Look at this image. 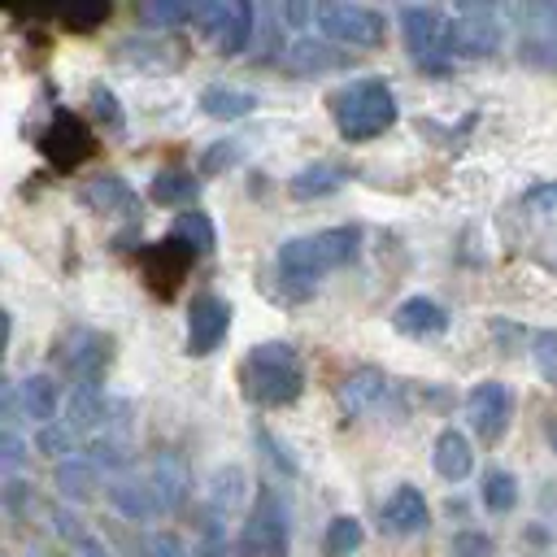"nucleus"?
I'll use <instances>...</instances> for the list:
<instances>
[{"mask_svg": "<svg viewBox=\"0 0 557 557\" xmlns=\"http://www.w3.org/2000/svg\"><path fill=\"white\" fill-rule=\"evenodd\" d=\"M357 244H361V231L357 226H326V231H313V235H300V239L278 244V257H274L278 296L283 300L309 296L322 274L344 270L357 257Z\"/></svg>", "mask_w": 557, "mask_h": 557, "instance_id": "obj_1", "label": "nucleus"}, {"mask_svg": "<svg viewBox=\"0 0 557 557\" xmlns=\"http://www.w3.org/2000/svg\"><path fill=\"white\" fill-rule=\"evenodd\" d=\"M305 392V366L287 339L252 344L239 361V396L257 409L292 405Z\"/></svg>", "mask_w": 557, "mask_h": 557, "instance_id": "obj_2", "label": "nucleus"}, {"mask_svg": "<svg viewBox=\"0 0 557 557\" xmlns=\"http://www.w3.org/2000/svg\"><path fill=\"white\" fill-rule=\"evenodd\" d=\"M326 104H331V117H335V126H339V135L348 144L379 139L396 122V96H392V87L379 74L348 78L344 87L331 91Z\"/></svg>", "mask_w": 557, "mask_h": 557, "instance_id": "obj_3", "label": "nucleus"}, {"mask_svg": "<svg viewBox=\"0 0 557 557\" xmlns=\"http://www.w3.org/2000/svg\"><path fill=\"white\" fill-rule=\"evenodd\" d=\"M287 531H292V513L283 492L261 487L239 531V557H287Z\"/></svg>", "mask_w": 557, "mask_h": 557, "instance_id": "obj_4", "label": "nucleus"}, {"mask_svg": "<svg viewBox=\"0 0 557 557\" xmlns=\"http://www.w3.org/2000/svg\"><path fill=\"white\" fill-rule=\"evenodd\" d=\"M196 30L222 57H239L252 44V4L248 0H205V4H196Z\"/></svg>", "mask_w": 557, "mask_h": 557, "instance_id": "obj_5", "label": "nucleus"}, {"mask_svg": "<svg viewBox=\"0 0 557 557\" xmlns=\"http://www.w3.org/2000/svg\"><path fill=\"white\" fill-rule=\"evenodd\" d=\"M318 30L322 39L331 44H348V48H379L383 35H387V17L379 9H366V4H318Z\"/></svg>", "mask_w": 557, "mask_h": 557, "instance_id": "obj_6", "label": "nucleus"}, {"mask_svg": "<svg viewBox=\"0 0 557 557\" xmlns=\"http://www.w3.org/2000/svg\"><path fill=\"white\" fill-rule=\"evenodd\" d=\"M91 152H96V135H91V126H87L78 113H70V109H57L52 122L39 131V157H44L52 170H61V174L78 170Z\"/></svg>", "mask_w": 557, "mask_h": 557, "instance_id": "obj_7", "label": "nucleus"}, {"mask_svg": "<svg viewBox=\"0 0 557 557\" xmlns=\"http://www.w3.org/2000/svg\"><path fill=\"white\" fill-rule=\"evenodd\" d=\"M500 17L496 9L487 4H466L457 17H448V30H444V52L453 57H466V61H479V57H492L500 48Z\"/></svg>", "mask_w": 557, "mask_h": 557, "instance_id": "obj_8", "label": "nucleus"}, {"mask_svg": "<svg viewBox=\"0 0 557 557\" xmlns=\"http://www.w3.org/2000/svg\"><path fill=\"white\" fill-rule=\"evenodd\" d=\"M196 248H187L183 239H157V244H144L139 248V274H144V283H148V292L157 296V300H170L174 292H178V283L187 278V270L196 265Z\"/></svg>", "mask_w": 557, "mask_h": 557, "instance_id": "obj_9", "label": "nucleus"}, {"mask_svg": "<svg viewBox=\"0 0 557 557\" xmlns=\"http://www.w3.org/2000/svg\"><path fill=\"white\" fill-rule=\"evenodd\" d=\"M509 413H513V396L500 379H483L466 392V418H470V431L483 440V444H496L509 426Z\"/></svg>", "mask_w": 557, "mask_h": 557, "instance_id": "obj_10", "label": "nucleus"}, {"mask_svg": "<svg viewBox=\"0 0 557 557\" xmlns=\"http://www.w3.org/2000/svg\"><path fill=\"white\" fill-rule=\"evenodd\" d=\"M396 22H400V35H405L409 52H413L418 61H426L435 74H444L440 52H444V30H448V17H444L440 9H431V4H405V9L396 13Z\"/></svg>", "mask_w": 557, "mask_h": 557, "instance_id": "obj_11", "label": "nucleus"}, {"mask_svg": "<svg viewBox=\"0 0 557 557\" xmlns=\"http://www.w3.org/2000/svg\"><path fill=\"white\" fill-rule=\"evenodd\" d=\"M109 357H113V339L104 331L78 326V331H70V344H65L61 366L74 379V387H100V379L109 370Z\"/></svg>", "mask_w": 557, "mask_h": 557, "instance_id": "obj_12", "label": "nucleus"}, {"mask_svg": "<svg viewBox=\"0 0 557 557\" xmlns=\"http://www.w3.org/2000/svg\"><path fill=\"white\" fill-rule=\"evenodd\" d=\"M231 331V305L218 296V292H200L191 305H187V352L191 357H209L222 348Z\"/></svg>", "mask_w": 557, "mask_h": 557, "instance_id": "obj_13", "label": "nucleus"}, {"mask_svg": "<svg viewBox=\"0 0 557 557\" xmlns=\"http://www.w3.org/2000/svg\"><path fill=\"white\" fill-rule=\"evenodd\" d=\"M287 65H292V74H300V78H318V74H331V70H348L352 57H348L339 44H331V39L300 35V39L287 48Z\"/></svg>", "mask_w": 557, "mask_h": 557, "instance_id": "obj_14", "label": "nucleus"}, {"mask_svg": "<svg viewBox=\"0 0 557 557\" xmlns=\"http://www.w3.org/2000/svg\"><path fill=\"white\" fill-rule=\"evenodd\" d=\"M392 326H396L405 339H435V335L448 331V313H444L431 296H409V300L396 305Z\"/></svg>", "mask_w": 557, "mask_h": 557, "instance_id": "obj_15", "label": "nucleus"}, {"mask_svg": "<svg viewBox=\"0 0 557 557\" xmlns=\"http://www.w3.org/2000/svg\"><path fill=\"white\" fill-rule=\"evenodd\" d=\"M383 392H387V374H383L379 366H357V370H348V374L339 379L335 400H339V409L352 418V413L374 409V405L383 400Z\"/></svg>", "mask_w": 557, "mask_h": 557, "instance_id": "obj_16", "label": "nucleus"}, {"mask_svg": "<svg viewBox=\"0 0 557 557\" xmlns=\"http://www.w3.org/2000/svg\"><path fill=\"white\" fill-rule=\"evenodd\" d=\"M78 200L96 213H139V196L122 174H96L78 187Z\"/></svg>", "mask_w": 557, "mask_h": 557, "instance_id": "obj_17", "label": "nucleus"}, {"mask_svg": "<svg viewBox=\"0 0 557 557\" xmlns=\"http://www.w3.org/2000/svg\"><path fill=\"white\" fill-rule=\"evenodd\" d=\"M426 522H431V513H426V500H422V492L418 487H396L387 500H383V531H392V535H418V531H426Z\"/></svg>", "mask_w": 557, "mask_h": 557, "instance_id": "obj_18", "label": "nucleus"}, {"mask_svg": "<svg viewBox=\"0 0 557 557\" xmlns=\"http://www.w3.org/2000/svg\"><path fill=\"white\" fill-rule=\"evenodd\" d=\"M152 487H157V500H161V513H170V509H178L183 500H187V492H191V470H187V461L178 457V453H157V461H152Z\"/></svg>", "mask_w": 557, "mask_h": 557, "instance_id": "obj_19", "label": "nucleus"}, {"mask_svg": "<svg viewBox=\"0 0 557 557\" xmlns=\"http://www.w3.org/2000/svg\"><path fill=\"white\" fill-rule=\"evenodd\" d=\"M344 183H348V170L344 165L313 161V165H305V170H296L287 178V191H292V200H322V196H335Z\"/></svg>", "mask_w": 557, "mask_h": 557, "instance_id": "obj_20", "label": "nucleus"}, {"mask_svg": "<svg viewBox=\"0 0 557 557\" xmlns=\"http://www.w3.org/2000/svg\"><path fill=\"white\" fill-rule=\"evenodd\" d=\"M109 500L131 522H144V518H157L161 513V500H157L152 479H113L109 483Z\"/></svg>", "mask_w": 557, "mask_h": 557, "instance_id": "obj_21", "label": "nucleus"}, {"mask_svg": "<svg viewBox=\"0 0 557 557\" xmlns=\"http://www.w3.org/2000/svg\"><path fill=\"white\" fill-rule=\"evenodd\" d=\"M431 461H435V474H440V479L461 483V479L470 474V466H474L470 440H466L457 426H444V431L435 435V453H431Z\"/></svg>", "mask_w": 557, "mask_h": 557, "instance_id": "obj_22", "label": "nucleus"}, {"mask_svg": "<svg viewBox=\"0 0 557 557\" xmlns=\"http://www.w3.org/2000/svg\"><path fill=\"white\" fill-rule=\"evenodd\" d=\"M104 418H109V396L100 387H74L70 400H65V418L61 422L74 435H87V431H100Z\"/></svg>", "mask_w": 557, "mask_h": 557, "instance_id": "obj_23", "label": "nucleus"}, {"mask_svg": "<svg viewBox=\"0 0 557 557\" xmlns=\"http://www.w3.org/2000/svg\"><path fill=\"white\" fill-rule=\"evenodd\" d=\"M17 400H22V418L26 422L48 426L52 413H57V405H61V392H57V383L48 374H30V379L17 383Z\"/></svg>", "mask_w": 557, "mask_h": 557, "instance_id": "obj_24", "label": "nucleus"}, {"mask_svg": "<svg viewBox=\"0 0 557 557\" xmlns=\"http://www.w3.org/2000/svg\"><path fill=\"white\" fill-rule=\"evenodd\" d=\"M196 196H200V178L187 170H161L148 183V200L165 205V209H187V205H196Z\"/></svg>", "mask_w": 557, "mask_h": 557, "instance_id": "obj_25", "label": "nucleus"}, {"mask_svg": "<svg viewBox=\"0 0 557 557\" xmlns=\"http://www.w3.org/2000/svg\"><path fill=\"white\" fill-rule=\"evenodd\" d=\"M52 487H57V496L61 500H74V505H83V500H91L96 496V466L87 461V457H70V461H57V470H52Z\"/></svg>", "mask_w": 557, "mask_h": 557, "instance_id": "obj_26", "label": "nucleus"}, {"mask_svg": "<svg viewBox=\"0 0 557 557\" xmlns=\"http://www.w3.org/2000/svg\"><path fill=\"white\" fill-rule=\"evenodd\" d=\"M200 109L209 117H222V122H235V117H248L257 109V96L252 91H239V87H226V83H209L200 91Z\"/></svg>", "mask_w": 557, "mask_h": 557, "instance_id": "obj_27", "label": "nucleus"}, {"mask_svg": "<svg viewBox=\"0 0 557 557\" xmlns=\"http://www.w3.org/2000/svg\"><path fill=\"white\" fill-rule=\"evenodd\" d=\"M244 487H248V474L239 466H222L213 479H209V505L218 518L226 513H239L244 509Z\"/></svg>", "mask_w": 557, "mask_h": 557, "instance_id": "obj_28", "label": "nucleus"}, {"mask_svg": "<svg viewBox=\"0 0 557 557\" xmlns=\"http://www.w3.org/2000/svg\"><path fill=\"white\" fill-rule=\"evenodd\" d=\"M113 57L126 61V65H135V70H148V74H161V70H170V61H174V52H170L165 44L148 39V35H135V39L117 44Z\"/></svg>", "mask_w": 557, "mask_h": 557, "instance_id": "obj_29", "label": "nucleus"}, {"mask_svg": "<svg viewBox=\"0 0 557 557\" xmlns=\"http://www.w3.org/2000/svg\"><path fill=\"white\" fill-rule=\"evenodd\" d=\"M361 540H366L361 522L352 513H335L326 522V535H322V557H352L361 548Z\"/></svg>", "mask_w": 557, "mask_h": 557, "instance_id": "obj_30", "label": "nucleus"}, {"mask_svg": "<svg viewBox=\"0 0 557 557\" xmlns=\"http://www.w3.org/2000/svg\"><path fill=\"white\" fill-rule=\"evenodd\" d=\"M135 17L144 26H161V30H174L183 22H196V4L191 0H148V4H135Z\"/></svg>", "mask_w": 557, "mask_h": 557, "instance_id": "obj_31", "label": "nucleus"}, {"mask_svg": "<svg viewBox=\"0 0 557 557\" xmlns=\"http://www.w3.org/2000/svg\"><path fill=\"white\" fill-rule=\"evenodd\" d=\"M170 235H174V239H183V244H187V248H196V252H213L218 226L209 222V213H200V209H187V213H178V218H174Z\"/></svg>", "mask_w": 557, "mask_h": 557, "instance_id": "obj_32", "label": "nucleus"}, {"mask_svg": "<svg viewBox=\"0 0 557 557\" xmlns=\"http://www.w3.org/2000/svg\"><path fill=\"white\" fill-rule=\"evenodd\" d=\"M479 500L487 513H509L518 505V479L509 470H487L479 483Z\"/></svg>", "mask_w": 557, "mask_h": 557, "instance_id": "obj_33", "label": "nucleus"}, {"mask_svg": "<svg viewBox=\"0 0 557 557\" xmlns=\"http://www.w3.org/2000/svg\"><path fill=\"white\" fill-rule=\"evenodd\" d=\"M239 161H244V139L239 135H222V139H213L200 152V174L205 178H218V174H231Z\"/></svg>", "mask_w": 557, "mask_h": 557, "instance_id": "obj_34", "label": "nucleus"}, {"mask_svg": "<svg viewBox=\"0 0 557 557\" xmlns=\"http://www.w3.org/2000/svg\"><path fill=\"white\" fill-rule=\"evenodd\" d=\"M83 453H87V461H91L96 470H109V474L131 466V444H126V440H113V435H91Z\"/></svg>", "mask_w": 557, "mask_h": 557, "instance_id": "obj_35", "label": "nucleus"}, {"mask_svg": "<svg viewBox=\"0 0 557 557\" xmlns=\"http://www.w3.org/2000/svg\"><path fill=\"white\" fill-rule=\"evenodd\" d=\"M518 17H522V26H527V39H535V44H557V4H522Z\"/></svg>", "mask_w": 557, "mask_h": 557, "instance_id": "obj_36", "label": "nucleus"}, {"mask_svg": "<svg viewBox=\"0 0 557 557\" xmlns=\"http://www.w3.org/2000/svg\"><path fill=\"white\" fill-rule=\"evenodd\" d=\"M35 448H39L44 457L70 461V453H74V431H70L65 422H48V426L35 431Z\"/></svg>", "mask_w": 557, "mask_h": 557, "instance_id": "obj_37", "label": "nucleus"}, {"mask_svg": "<svg viewBox=\"0 0 557 557\" xmlns=\"http://www.w3.org/2000/svg\"><path fill=\"white\" fill-rule=\"evenodd\" d=\"M109 13H113V4H109V0H96V4H70L61 17H65V26H70V30L91 35V30H96V26H100Z\"/></svg>", "mask_w": 557, "mask_h": 557, "instance_id": "obj_38", "label": "nucleus"}, {"mask_svg": "<svg viewBox=\"0 0 557 557\" xmlns=\"http://www.w3.org/2000/svg\"><path fill=\"white\" fill-rule=\"evenodd\" d=\"M87 100H91V113H96V122L104 126V131H122V109H117V96L104 87V83H91V91H87Z\"/></svg>", "mask_w": 557, "mask_h": 557, "instance_id": "obj_39", "label": "nucleus"}, {"mask_svg": "<svg viewBox=\"0 0 557 557\" xmlns=\"http://www.w3.org/2000/svg\"><path fill=\"white\" fill-rule=\"evenodd\" d=\"M531 357H535L540 374L557 383V331H553V326H548V331H535V335H531Z\"/></svg>", "mask_w": 557, "mask_h": 557, "instance_id": "obj_40", "label": "nucleus"}, {"mask_svg": "<svg viewBox=\"0 0 557 557\" xmlns=\"http://www.w3.org/2000/svg\"><path fill=\"white\" fill-rule=\"evenodd\" d=\"M252 440H257V448L265 453V461H270V466L283 474V479H296V461L287 457V448H283V444H278V440H274L265 426H257V431H252Z\"/></svg>", "mask_w": 557, "mask_h": 557, "instance_id": "obj_41", "label": "nucleus"}, {"mask_svg": "<svg viewBox=\"0 0 557 557\" xmlns=\"http://www.w3.org/2000/svg\"><path fill=\"white\" fill-rule=\"evenodd\" d=\"M22 461H26V444H22V435L0 426V470H4V474H17Z\"/></svg>", "mask_w": 557, "mask_h": 557, "instance_id": "obj_42", "label": "nucleus"}, {"mask_svg": "<svg viewBox=\"0 0 557 557\" xmlns=\"http://www.w3.org/2000/svg\"><path fill=\"white\" fill-rule=\"evenodd\" d=\"M453 557H492V540L483 531H457L448 544Z\"/></svg>", "mask_w": 557, "mask_h": 557, "instance_id": "obj_43", "label": "nucleus"}, {"mask_svg": "<svg viewBox=\"0 0 557 557\" xmlns=\"http://www.w3.org/2000/svg\"><path fill=\"white\" fill-rule=\"evenodd\" d=\"M144 557H187V548L174 531H157V535L144 540Z\"/></svg>", "mask_w": 557, "mask_h": 557, "instance_id": "obj_44", "label": "nucleus"}, {"mask_svg": "<svg viewBox=\"0 0 557 557\" xmlns=\"http://www.w3.org/2000/svg\"><path fill=\"white\" fill-rule=\"evenodd\" d=\"M52 522H57V531H61V540H70L74 548L91 540V535H87V527H83V518H78V513H70V509H52Z\"/></svg>", "mask_w": 557, "mask_h": 557, "instance_id": "obj_45", "label": "nucleus"}, {"mask_svg": "<svg viewBox=\"0 0 557 557\" xmlns=\"http://www.w3.org/2000/svg\"><path fill=\"white\" fill-rule=\"evenodd\" d=\"M522 205L535 209V213H553V209H557V178H553V183H535V187H527Z\"/></svg>", "mask_w": 557, "mask_h": 557, "instance_id": "obj_46", "label": "nucleus"}, {"mask_svg": "<svg viewBox=\"0 0 557 557\" xmlns=\"http://www.w3.org/2000/svg\"><path fill=\"white\" fill-rule=\"evenodd\" d=\"M196 557H231V548H226V540H205Z\"/></svg>", "mask_w": 557, "mask_h": 557, "instance_id": "obj_47", "label": "nucleus"}, {"mask_svg": "<svg viewBox=\"0 0 557 557\" xmlns=\"http://www.w3.org/2000/svg\"><path fill=\"white\" fill-rule=\"evenodd\" d=\"M78 557H113V553L100 540H87V544H78Z\"/></svg>", "mask_w": 557, "mask_h": 557, "instance_id": "obj_48", "label": "nucleus"}, {"mask_svg": "<svg viewBox=\"0 0 557 557\" xmlns=\"http://www.w3.org/2000/svg\"><path fill=\"white\" fill-rule=\"evenodd\" d=\"M544 435H548V444H553V453H557V418L544 422Z\"/></svg>", "mask_w": 557, "mask_h": 557, "instance_id": "obj_49", "label": "nucleus"}, {"mask_svg": "<svg viewBox=\"0 0 557 557\" xmlns=\"http://www.w3.org/2000/svg\"><path fill=\"white\" fill-rule=\"evenodd\" d=\"M30 557H35V553H30Z\"/></svg>", "mask_w": 557, "mask_h": 557, "instance_id": "obj_50", "label": "nucleus"}]
</instances>
